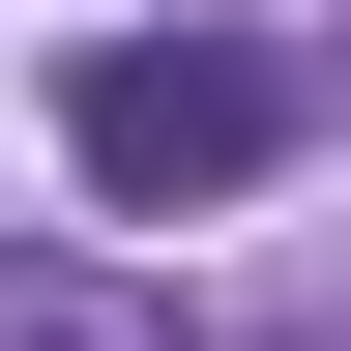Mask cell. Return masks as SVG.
Wrapping results in <instances>:
<instances>
[{
    "instance_id": "6da1fadb",
    "label": "cell",
    "mask_w": 351,
    "mask_h": 351,
    "mask_svg": "<svg viewBox=\"0 0 351 351\" xmlns=\"http://www.w3.org/2000/svg\"><path fill=\"white\" fill-rule=\"evenodd\" d=\"M293 147V59H234V29H117V59H59V176L88 205H234V176Z\"/></svg>"
},
{
    "instance_id": "7a4b0ae2",
    "label": "cell",
    "mask_w": 351,
    "mask_h": 351,
    "mask_svg": "<svg viewBox=\"0 0 351 351\" xmlns=\"http://www.w3.org/2000/svg\"><path fill=\"white\" fill-rule=\"evenodd\" d=\"M0 351H176V293H88V263H0Z\"/></svg>"
}]
</instances>
